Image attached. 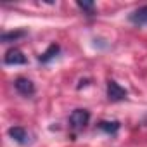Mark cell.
Segmentation results:
<instances>
[{"label":"cell","instance_id":"6da1fadb","mask_svg":"<svg viewBox=\"0 0 147 147\" xmlns=\"http://www.w3.org/2000/svg\"><path fill=\"white\" fill-rule=\"evenodd\" d=\"M88 121H90V113L87 109H75L71 113V116H69V125H71L73 130H76V131L83 130L88 125Z\"/></svg>","mask_w":147,"mask_h":147},{"label":"cell","instance_id":"7a4b0ae2","mask_svg":"<svg viewBox=\"0 0 147 147\" xmlns=\"http://www.w3.org/2000/svg\"><path fill=\"white\" fill-rule=\"evenodd\" d=\"M107 97H109V100H113V102L123 100V99H126V90H125L119 83H116L114 80H109V82H107Z\"/></svg>","mask_w":147,"mask_h":147},{"label":"cell","instance_id":"3957f363","mask_svg":"<svg viewBox=\"0 0 147 147\" xmlns=\"http://www.w3.org/2000/svg\"><path fill=\"white\" fill-rule=\"evenodd\" d=\"M14 87H16V90H18L21 95H24V97H30V95L35 94V85H33V82L28 80V78H23V76L16 78Z\"/></svg>","mask_w":147,"mask_h":147},{"label":"cell","instance_id":"277c9868","mask_svg":"<svg viewBox=\"0 0 147 147\" xmlns=\"http://www.w3.org/2000/svg\"><path fill=\"white\" fill-rule=\"evenodd\" d=\"M4 62H5V64H11V66L24 64V62H26V57H24V54H23L19 49H11V50H7V54H5V57H4Z\"/></svg>","mask_w":147,"mask_h":147},{"label":"cell","instance_id":"5b68a950","mask_svg":"<svg viewBox=\"0 0 147 147\" xmlns=\"http://www.w3.org/2000/svg\"><path fill=\"white\" fill-rule=\"evenodd\" d=\"M9 137L12 138V140H16L18 144H28V140H30V135H28V131L23 128V126H12V128H9Z\"/></svg>","mask_w":147,"mask_h":147},{"label":"cell","instance_id":"8992f818","mask_svg":"<svg viewBox=\"0 0 147 147\" xmlns=\"http://www.w3.org/2000/svg\"><path fill=\"white\" fill-rule=\"evenodd\" d=\"M130 21L133 24H138V26H147V5L138 7L137 11H133L130 14Z\"/></svg>","mask_w":147,"mask_h":147},{"label":"cell","instance_id":"52a82bcc","mask_svg":"<svg viewBox=\"0 0 147 147\" xmlns=\"http://www.w3.org/2000/svg\"><path fill=\"white\" fill-rule=\"evenodd\" d=\"M59 50H61V47H59L57 43H52V45H50V47H49V49H47V50L38 57V59H40V62H43V64H45V62L52 61V59L59 54Z\"/></svg>","mask_w":147,"mask_h":147},{"label":"cell","instance_id":"ba28073f","mask_svg":"<svg viewBox=\"0 0 147 147\" xmlns=\"http://www.w3.org/2000/svg\"><path fill=\"white\" fill-rule=\"evenodd\" d=\"M99 128L109 135H116V131L119 130V123L118 121H100L99 123Z\"/></svg>","mask_w":147,"mask_h":147},{"label":"cell","instance_id":"9c48e42d","mask_svg":"<svg viewBox=\"0 0 147 147\" xmlns=\"http://www.w3.org/2000/svg\"><path fill=\"white\" fill-rule=\"evenodd\" d=\"M24 35H26L24 31H9V33H4L2 35V42L9 43V42H14V40L21 38V36H24Z\"/></svg>","mask_w":147,"mask_h":147},{"label":"cell","instance_id":"30bf717a","mask_svg":"<svg viewBox=\"0 0 147 147\" xmlns=\"http://www.w3.org/2000/svg\"><path fill=\"white\" fill-rule=\"evenodd\" d=\"M76 5H78L82 11H87V12H90V14H92V12H94V9H95V5H94L92 2H78Z\"/></svg>","mask_w":147,"mask_h":147}]
</instances>
